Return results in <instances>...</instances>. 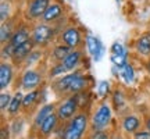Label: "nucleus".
Returning a JSON list of instances; mask_svg holds the SVG:
<instances>
[{
  "instance_id": "10",
  "label": "nucleus",
  "mask_w": 150,
  "mask_h": 139,
  "mask_svg": "<svg viewBox=\"0 0 150 139\" xmlns=\"http://www.w3.org/2000/svg\"><path fill=\"white\" fill-rule=\"evenodd\" d=\"M53 0H28L25 10H24V20L27 22H39L47 10Z\"/></svg>"
},
{
  "instance_id": "19",
  "label": "nucleus",
  "mask_w": 150,
  "mask_h": 139,
  "mask_svg": "<svg viewBox=\"0 0 150 139\" xmlns=\"http://www.w3.org/2000/svg\"><path fill=\"white\" fill-rule=\"evenodd\" d=\"M22 99H24V92H22V91L14 92L13 99H11L10 106H8L7 111H6L7 114H4L8 121L22 114Z\"/></svg>"
},
{
  "instance_id": "9",
  "label": "nucleus",
  "mask_w": 150,
  "mask_h": 139,
  "mask_svg": "<svg viewBox=\"0 0 150 139\" xmlns=\"http://www.w3.org/2000/svg\"><path fill=\"white\" fill-rule=\"evenodd\" d=\"M57 40L60 43L67 45L72 50L82 49V46L85 45V36H83V33L81 31V28L75 27V25H70V27H65L64 29H61Z\"/></svg>"
},
{
  "instance_id": "31",
  "label": "nucleus",
  "mask_w": 150,
  "mask_h": 139,
  "mask_svg": "<svg viewBox=\"0 0 150 139\" xmlns=\"http://www.w3.org/2000/svg\"><path fill=\"white\" fill-rule=\"evenodd\" d=\"M112 131L104 129V131H91L88 135V139H111Z\"/></svg>"
},
{
  "instance_id": "3",
  "label": "nucleus",
  "mask_w": 150,
  "mask_h": 139,
  "mask_svg": "<svg viewBox=\"0 0 150 139\" xmlns=\"http://www.w3.org/2000/svg\"><path fill=\"white\" fill-rule=\"evenodd\" d=\"M60 139H83L88 129L91 128V114L89 110H81L75 117L65 124H61Z\"/></svg>"
},
{
  "instance_id": "4",
  "label": "nucleus",
  "mask_w": 150,
  "mask_h": 139,
  "mask_svg": "<svg viewBox=\"0 0 150 139\" xmlns=\"http://www.w3.org/2000/svg\"><path fill=\"white\" fill-rule=\"evenodd\" d=\"M114 117V109L111 102L104 99L99 100L91 114V131H104L110 129Z\"/></svg>"
},
{
  "instance_id": "12",
  "label": "nucleus",
  "mask_w": 150,
  "mask_h": 139,
  "mask_svg": "<svg viewBox=\"0 0 150 139\" xmlns=\"http://www.w3.org/2000/svg\"><path fill=\"white\" fill-rule=\"evenodd\" d=\"M57 109V104L56 103H43L42 106L39 107V110L35 113V116L31 118V127H29V136L31 138H35L36 135V131L39 129V127L42 125V123L46 120V118L53 114Z\"/></svg>"
},
{
  "instance_id": "18",
  "label": "nucleus",
  "mask_w": 150,
  "mask_h": 139,
  "mask_svg": "<svg viewBox=\"0 0 150 139\" xmlns=\"http://www.w3.org/2000/svg\"><path fill=\"white\" fill-rule=\"evenodd\" d=\"M33 49H35V45L32 43V40H29V42L24 43L21 46H18V48L14 49L10 61H13V64L20 70L22 67V64L25 63V60L28 59V56L32 53Z\"/></svg>"
},
{
  "instance_id": "21",
  "label": "nucleus",
  "mask_w": 150,
  "mask_h": 139,
  "mask_svg": "<svg viewBox=\"0 0 150 139\" xmlns=\"http://www.w3.org/2000/svg\"><path fill=\"white\" fill-rule=\"evenodd\" d=\"M134 50L138 56L149 59L150 57V32L142 33L134 43Z\"/></svg>"
},
{
  "instance_id": "7",
  "label": "nucleus",
  "mask_w": 150,
  "mask_h": 139,
  "mask_svg": "<svg viewBox=\"0 0 150 139\" xmlns=\"http://www.w3.org/2000/svg\"><path fill=\"white\" fill-rule=\"evenodd\" d=\"M49 82L43 84L40 88H38L35 91L24 92V99H22V116L27 118H32L35 113L39 110V107L42 106V102L46 93H47Z\"/></svg>"
},
{
  "instance_id": "32",
  "label": "nucleus",
  "mask_w": 150,
  "mask_h": 139,
  "mask_svg": "<svg viewBox=\"0 0 150 139\" xmlns=\"http://www.w3.org/2000/svg\"><path fill=\"white\" fill-rule=\"evenodd\" d=\"M132 139H150V132L147 129L142 128V129H139L136 134L132 135Z\"/></svg>"
},
{
  "instance_id": "15",
  "label": "nucleus",
  "mask_w": 150,
  "mask_h": 139,
  "mask_svg": "<svg viewBox=\"0 0 150 139\" xmlns=\"http://www.w3.org/2000/svg\"><path fill=\"white\" fill-rule=\"evenodd\" d=\"M60 125H61V123H60L59 117H57V114L54 111L53 114H50V116L42 123V125H40L39 129L36 131L35 138L36 139H49L57 129H59Z\"/></svg>"
},
{
  "instance_id": "2",
  "label": "nucleus",
  "mask_w": 150,
  "mask_h": 139,
  "mask_svg": "<svg viewBox=\"0 0 150 139\" xmlns=\"http://www.w3.org/2000/svg\"><path fill=\"white\" fill-rule=\"evenodd\" d=\"M46 82H47V71L46 70H40L38 67L25 68L18 72L16 81L13 84V91L31 92L40 88Z\"/></svg>"
},
{
  "instance_id": "11",
  "label": "nucleus",
  "mask_w": 150,
  "mask_h": 139,
  "mask_svg": "<svg viewBox=\"0 0 150 139\" xmlns=\"http://www.w3.org/2000/svg\"><path fill=\"white\" fill-rule=\"evenodd\" d=\"M67 16V6H65L64 0H53L47 10L42 17V21L46 24H52V25H59Z\"/></svg>"
},
{
  "instance_id": "25",
  "label": "nucleus",
  "mask_w": 150,
  "mask_h": 139,
  "mask_svg": "<svg viewBox=\"0 0 150 139\" xmlns=\"http://www.w3.org/2000/svg\"><path fill=\"white\" fill-rule=\"evenodd\" d=\"M111 106L115 111H121L124 107L127 106V99L124 95L122 89H114L111 91Z\"/></svg>"
},
{
  "instance_id": "33",
  "label": "nucleus",
  "mask_w": 150,
  "mask_h": 139,
  "mask_svg": "<svg viewBox=\"0 0 150 139\" xmlns=\"http://www.w3.org/2000/svg\"><path fill=\"white\" fill-rule=\"evenodd\" d=\"M142 117H143V128L147 129V131L150 132V111L149 113H143Z\"/></svg>"
},
{
  "instance_id": "37",
  "label": "nucleus",
  "mask_w": 150,
  "mask_h": 139,
  "mask_svg": "<svg viewBox=\"0 0 150 139\" xmlns=\"http://www.w3.org/2000/svg\"><path fill=\"white\" fill-rule=\"evenodd\" d=\"M18 139H24V138H18Z\"/></svg>"
},
{
  "instance_id": "36",
  "label": "nucleus",
  "mask_w": 150,
  "mask_h": 139,
  "mask_svg": "<svg viewBox=\"0 0 150 139\" xmlns=\"http://www.w3.org/2000/svg\"><path fill=\"white\" fill-rule=\"evenodd\" d=\"M115 1H117V3H120V1H121V0H115Z\"/></svg>"
},
{
  "instance_id": "30",
  "label": "nucleus",
  "mask_w": 150,
  "mask_h": 139,
  "mask_svg": "<svg viewBox=\"0 0 150 139\" xmlns=\"http://www.w3.org/2000/svg\"><path fill=\"white\" fill-rule=\"evenodd\" d=\"M11 18V9H10V1L8 0H1V6H0V21L4 22Z\"/></svg>"
},
{
  "instance_id": "20",
  "label": "nucleus",
  "mask_w": 150,
  "mask_h": 139,
  "mask_svg": "<svg viewBox=\"0 0 150 139\" xmlns=\"http://www.w3.org/2000/svg\"><path fill=\"white\" fill-rule=\"evenodd\" d=\"M17 27H18L17 17H11L10 20L1 22V25H0V42H1V46H4L6 43L10 42V39L13 36L14 31L17 29Z\"/></svg>"
},
{
  "instance_id": "6",
  "label": "nucleus",
  "mask_w": 150,
  "mask_h": 139,
  "mask_svg": "<svg viewBox=\"0 0 150 139\" xmlns=\"http://www.w3.org/2000/svg\"><path fill=\"white\" fill-rule=\"evenodd\" d=\"M31 33H32V27H29V22L22 21L14 31L10 42L6 43L4 46H1V60H11L14 49L24 45V43L29 42L31 40Z\"/></svg>"
},
{
  "instance_id": "34",
  "label": "nucleus",
  "mask_w": 150,
  "mask_h": 139,
  "mask_svg": "<svg viewBox=\"0 0 150 139\" xmlns=\"http://www.w3.org/2000/svg\"><path fill=\"white\" fill-rule=\"evenodd\" d=\"M111 139H125V138H124V135L121 134L120 131H112Z\"/></svg>"
},
{
  "instance_id": "13",
  "label": "nucleus",
  "mask_w": 150,
  "mask_h": 139,
  "mask_svg": "<svg viewBox=\"0 0 150 139\" xmlns=\"http://www.w3.org/2000/svg\"><path fill=\"white\" fill-rule=\"evenodd\" d=\"M120 127H121V129L125 134L134 135L139 129L143 128V117L135 114V113L121 114V117H120Z\"/></svg>"
},
{
  "instance_id": "14",
  "label": "nucleus",
  "mask_w": 150,
  "mask_h": 139,
  "mask_svg": "<svg viewBox=\"0 0 150 139\" xmlns=\"http://www.w3.org/2000/svg\"><path fill=\"white\" fill-rule=\"evenodd\" d=\"M16 70L17 67L13 64V61L1 60V63H0V89L1 91H7L13 86L17 78Z\"/></svg>"
},
{
  "instance_id": "35",
  "label": "nucleus",
  "mask_w": 150,
  "mask_h": 139,
  "mask_svg": "<svg viewBox=\"0 0 150 139\" xmlns=\"http://www.w3.org/2000/svg\"><path fill=\"white\" fill-rule=\"evenodd\" d=\"M143 67H145V70L149 72V75H150V57H149V59H146L145 61H143Z\"/></svg>"
},
{
  "instance_id": "23",
  "label": "nucleus",
  "mask_w": 150,
  "mask_h": 139,
  "mask_svg": "<svg viewBox=\"0 0 150 139\" xmlns=\"http://www.w3.org/2000/svg\"><path fill=\"white\" fill-rule=\"evenodd\" d=\"M45 57V49H39L35 48L32 50V53L28 56V59L25 60V63L22 64V67L20 70H25V68H32V67H38L40 64L42 59Z\"/></svg>"
},
{
  "instance_id": "28",
  "label": "nucleus",
  "mask_w": 150,
  "mask_h": 139,
  "mask_svg": "<svg viewBox=\"0 0 150 139\" xmlns=\"http://www.w3.org/2000/svg\"><path fill=\"white\" fill-rule=\"evenodd\" d=\"M13 95L14 93H11L8 89L0 92V110H1V114H6V111H7V109H8V106L11 103Z\"/></svg>"
},
{
  "instance_id": "8",
  "label": "nucleus",
  "mask_w": 150,
  "mask_h": 139,
  "mask_svg": "<svg viewBox=\"0 0 150 139\" xmlns=\"http://www.w3.org/2000/svg\"><path fill=\"white\" fill-rule=\"evenodd\" d=\"M79 111L81 103L78 95H72V96H68L65 99H61L57 104V109H56V114H57L61 124H65L67 121H70L71 118L75 117Z\"/></svg>"
},
{
  "instance_id": "26",
  "label": "nucleus",
  "mask_w": 150,
  "mask_h": 139,
  "mask_svg": "<svg viewBox=\"0 0 150 139\" xmlns=\"http://www.w3.org/2000/svg\"><path fill=\"white\" fill-rule=\"evenodd\" d=\"M118 71H120V78H121L125 84L131 85V84L135 82V79H136V72H135L134 65L131 64V63H128L124 68L118 70Z\"/></svg>"
},
{
  "instance_id": "27",
  "label": "nucleus",
  "mask_w": 150,
  "mask_h": 139,
  "mask_svg": "<svg viewBox=\"0 0 150 139\" xmlns=\"http://www.w3.org/2000/svg\"><path fill=\"white\" fill-rule=\"evenodd\" d=\"M111 95V86L108 81H102L99 85H97V91H96V96L99 100H104Z\"/></svg>"
},
{
  "instance_id": "17",
  "label": "nucleus",
  "mask_w": 150,
  "mask_h": 139,
  "mask_svg": "<svg viewBox=\"0 0 150 139\" xmlns=\"http://www.w3.org/2000/svg\"><path fill=\"white\" fill-rule=\"evenodd\" d=\"M85 46L88 49V53L91 54V57L95 61H100V59L104 54V46H103L102 40L97 36L88 33L85 36Z\"/></svg>"
},
{
  "instance_id": "29",
  "label": "nucleus",
  "mask_w": 150,
  "mask_h": 139,
  "mask_svg": "<svg viewBox=\"0 0 150 139\" xmlns=\"http://www.w3.org/2000/svg\"><path fill=\"white\" fill-rule=\"evenodd\" d=\"M0 139H13L10 129V121L4 114H1V127H0Z\"/></svg>"
},
{
  "instance_id": "22",
  "label": "nucleus",
  "mask_w": 150,
  "mask_h": 139,
  "mask_svg": "<svg viewBox=\"0 0 150 139\" xmlns=\"http://www.w3.org/2000/svg\"><path fill=\"white\" fill-rule=\"evenodd\" d=\"M72 49H70L67 45L64 43H57V45H54L53 48L50 49V61H52V64H57V63H61L63 60L68 56Z\"/></svg>"
},
{
  "instance_id": "16",
  "label": "nucleus",
  "mask_w": 150,
  "mask_h": 139,
  "mask_svg": "<svg viewBox=\"0 0 150 139\" xmlns=\"http://www.w3.org/2000/svg\"><path fill=\"white\" fill-rule=\"evenodd\" d=\"M128 57H129V52L124 45H121L118 42L112 43L111 49H110V59H111V63L114 64L115 68L117 70L124 68L129 63Z\"/></svg>"
},
{
  "instance_id": "5",
  "label": "nucleus",
  "mask_w": 150,
  "mask_h": 139,
  "mask_svg": "<svg viewBox=\"0 0 150 139\" xmlns=\"http://www.w3.org/2000/svg\"><path fill=\"white\" fill-rule=\"evenodd\" d=\"M59 35L60 32L57 25H52V24H46L43 21H39L32 25L31 40L35 45V48L46 49L56 39V36L59 38Z\"/></svg>"
},
{
  "instance_id": "1",
  "label": "nucleus",
  "mask_w": 150,
  "mask_h": 139,
  "mask_svg": "<svg viewBox=\"0 0 150 139\" xmlns=\"http://www.w3.org/2000/svg\"><path fill=\"white\" fill-rule=\"evenodd\" d=\"M92 85H93V78L89 74H86L82 68L49 81V88L60 100L89 91L92 89Z\"/></svg>"
},
{
  "instance_id": "24",
  "label": "nucleus",
  "mask_w": 150,
  "mask_h": 139,
  "mask_svg": "<svg viewBox=\"0 0 150 139\" xmlns=\"http://www.w3.org/2000/svg\"><path fill=\"white\" fill-rule=\"evenodd\" d=\"M28 118L25 116H18V117L10 120V129H11V135H13V139H18V136L21 135L22 129L27 124Z\"/></svg>"
}]
</instances>
